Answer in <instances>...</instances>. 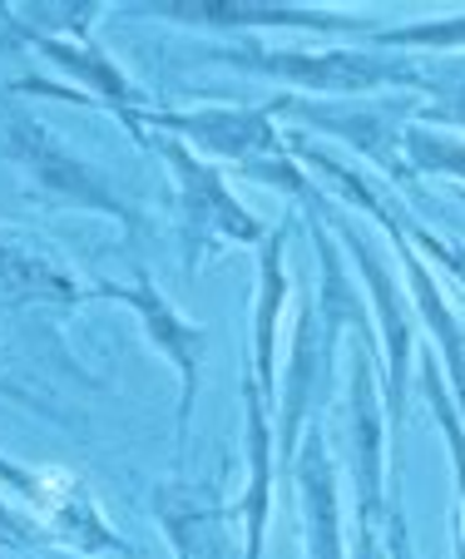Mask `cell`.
I'll return each mask as SVG.
<instances>
[{"instance_id":"9","label":"cell","mask_w":465,"mask_h":559,"mask_svg":"<svg viewBox=\"0 0 465 559\" xmlns=\"http://www.w3.org/2000/svg\"><path fill=\"white\" fill-rule=\"evenodd\" d=\"M45 55H55L60 64H70L74 80H85L90 90H99V95L109 99V105H134V90L119 80V70H109V64H99V55L90 50V45H64V40H50L45 45Z\"/></svg>"},{"instance_id":"10","label":"cell","mask_w":465,"mask_h":559,"mask_svg":"<svg viewBox=\"0 0 465 559\" xmlns=\"http://www.w3.org/2000/svg\"><path fill=\"white\" fill-rule=\"evenodd\" d=\"M0 539H31V530H21V520L0 506Z\"/></svg>"},{"instance_id":"7","label":"cell","mask_w":465,"mask_h":559,"mask_svg":"<svg viewBox=\"0 0 465 559\" xmlns=\"http://www.w3.org/2000/svg\"><path fill=\"white\" fill-rule=\"evenodd\" d=\"M248 451H253V490H248V559L263 555V525H267V421L258 406V386L248 381Z\"/></svg>"},{"instance_id":"3","label":"cell","mask_w":465,"mask_h":559,"mask_svg":"<svg viewBox=\"0 0 465 559\" xmlns=\"http://www.w3.org/2000/svg\"><path fill=\"white\" fill-rule=\"evenodd\" d=\"M90 297H119V302H129L139 317H144L148 337L159 342L164 352L174 357V367H179L183 377V406H179V441H189V416H193V391H199V357H203V337L193 322H183L179 312H174L169 302H164L154 287H95Z\"/></svg>"},{"instance_id":"1","label":"cell","mask_w":465,"mask_h":559,"mask_svg":"<svg viewBox=\"0 0 465 559\" xmlns=\"http://www.w3.org/2000/svg\"><path fill=\"white\" fill-rule=\"evenodd\" d=\"M159 148L169 154V164L183 179V203H189V267L199 263V248L208 233H223V238H258V223L238 209V199H233L228 189H223L218 169L199 164V158H193L183 144H174V139H164Z\"/></svg>"},{"instance_id":"2","label":"cell","mask_w":465,"mask_h":559,"mask_svg":"<svg viewBox=\"0 0 465 559\" xmlns=\"http://www.w3.org/2000/svg\"><path fill=\"white\" fill-rule=\"evenodd\" d=\"M11 154L21 158L25 169L35 174L40 189H50L55 199H70L80 209H99V213H119L129 218V209L95 179V169H85L80 158H70L40 124H11Z\"/></svg>"},{"instance_id":"6","label":"cell","mask_w":465,"mask_h":559,"mask_svg":"<svg viewBox=\"0 0 465 559\" xmlns=\"http://www.w3.org/2000/svg\"><path fill=\"white\" fill-rule=\"evenodd\" d=\"M159 124L183 129L189 139L218 148V154H248V148L267 144L263 115H183V119H159Z\"/></svg>"},{"instance_id":"5","label":"cell","mask_w":465,"mask_h":559,"mask_svg":"<svg viewBox=\"0 0 465 559\" xmlns=\"http://www.w3.org/2000/svg\"><path fill=\"white\" fill-rule=\"evenodd\" d=\"M253 64L273 74H293V80L318 85V90H367V85H377L381 74H392V64L347 60V55H332V60H253Z\"/></svg>"},{"instance_id":"8","label":"cell","mask_w":465,"mask_h":559,"mask_svg":"<svg viewBox=\"0 0 465 559\" xmlns=\"http://www.w3.org/2000/svg\"><path fill=\"white\" fill-rule=\"evenodd\" d=\"M312 461H318V475H307V510H312V525H307V559H342L327 461H322V451H312Z\"/></svg>"},{"instance_id":"4","label":"cell","mask_w":465,"mask_h":559,"mask_svg":"<svg viewBox=\"0 0 465 559\" xmlns=\"http://www.w3.org/2000/svg\"><path fill=\"white\" fill-rule=\"evenodd\" d=\"M0 297L15 302H80V283L50 253L0 233Z\"/></svg>"}]
</instances>
